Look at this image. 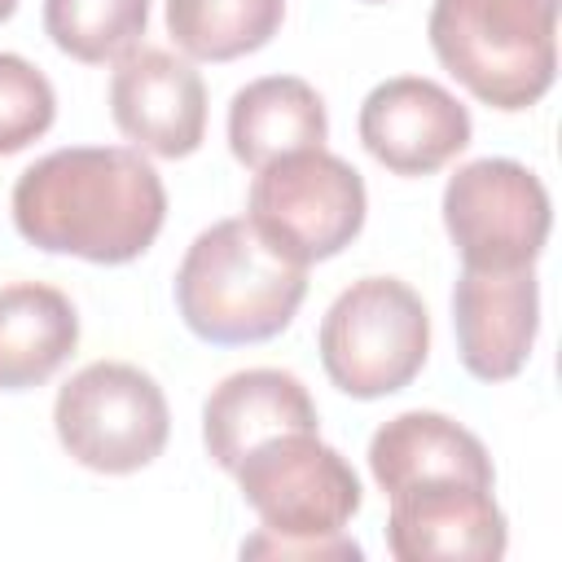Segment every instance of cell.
<instances>
[{
	"mask_svg": "<svg viewBox=\"0 0 562 562\" xmlns=\"http://www.w3.org/2000/svg\"><path fill=\"white\" fill-rule=\"evenodd\" d=\"M162 220V176L127 145L53 149L13 184V224L48 255L127 263L154 246Z\"/></svg>",
	"mask_w": 562,
	"mask_h": 562,
	"instance_id": "1",
	"label": "cell"
},
{
	"mask_svg": "<svg viewBox=\"0 0 562 562\" xmlns=\"http://www.w3.org/2000/svg\"><path fill=\"white\" fill-rule=\"evenodd\" d=\"M307 294V268L281 255L246 215L202 228L176 268L184 325L215 347L277 338Z\"/></svg>",
	"mask_w": 562,
	"mask_h": 562,
	"instance_id": "2",
	"label": "cell"
},
{
	"mask_svg": "<svg viewBox=\"0 0 562 562\" xmlns=\"http://www.w3.org/2000/svg\"><path fill=\"white\" fill-rule=\"evenodd\" d=\"M439 66L492 110L536 105L558 75V0H435Z\"/></svg>",
	"mask_w": 562,
	"mask_h": 562,
	"instance_id": "3",
	"label": "cell"
},
{
	"mask_svg": "<svg viewBox=\"0 0 562 562\" xmlns=\"http://www.w3.org/2000/svg\"><path fill=\"white\" fill-rule=\"evenodd\" d=\"M430 351V316L395 277L351 281L321 321V364L351 400L404 391Z\"/></svg>",
	"mask_w": 562,
	"mask_h": 562,
	"instance_id": "4",
	"label": "cell"
},
{
	"mask_svg": "<svg viewBox=\"0 0 562 562\" xmlns=\"http://www.w3.org/2000/svg\"><path fill=\"white\" fill-rule=\"evenodd\" d=\"M53 426L79 465L97 474H132L167 448L171 413L162 386L145 369L97 360L57 391Z\"/></svg>",
	"mask_w": 562,
	"mask_h": 562,
	"instance_id": "5",
	"label": "cell"
},
{
	"mask_svg": "<svg viewBox=\"0 0 562 562\" xmlns=\"http://www.w3.org/2000/svg\"><path fill=\"white\" fill-rule=\"evenodd\" d=\"M369 193L360 171L325 145L259 167L250 184V224L294 263L334 259L364 228Z\"/></svg>",
	"mask_w": 562,
	"mask_h": 562,
	"instance_id": "6",
	"label": "cell"
},
{
	"mask_svg": "<svg viewBox=\"0 0 562 562\" xmlns=\"http://www.w3.org/2000/svg\"><path fill=\"white\" fill-rule=\"evenodd\" d=\"M237 487L277 540L342 536L360 509V479L316 430H285L255 443L237 465Z\"/></svg>",
	"mask_w": 562,
	"mask_h": 562,
	"instance_id": "7",
	"label": "cell"
},
{
	"mask_svg": "<svg viewBox=\"0 0 562 562\" xmlns=\"http://www.w3.org/2000/svg\"><path fill=\"white\" fill-rule=\"evenodd\" d=\"M549 193L514 158H474L443 189V228L461 268H527L549 241Z\"/></svg>",
	"mask_w": 562,
	"mask_h": 562,
	"instance_id": "8",
	"label": "cell"
},
{
	"mask_svg": "<svg viewBox=\"0 0 562 562\" xmlns=\"http://www.w3.org/2000/svg\"><path fill=\"white\" fill-rule=\"evenodd\" d=\"M505 544L509 522L483 483L422 479L391 492L386 549L400 562H496Z\"/></svg>",
	"mask_w": 562,
	"mask_h": 562,
	"instance_id": "9",
	"label": "cell"
},
{
	"mask_svg": "<svg viewBox=\"0 0 562 562\" xmlns=\"http://www.w3.org/2000/svg\"><path fill=\"white\" fill-rule=\"evenodd\" d=\"M470 110L435 79H382L360 105L364 149L395 176H430L470 145Z\"/></svg>",
	"mask_w": 562,
	"mask_h": 562,
	"instance_id": "10",
	"label": "cell"
},
{
	"mask_svg": "<svg viewBox=\"0 0 562 562\" xmlns=\"http://www.w3.org/2000/svg\"><path fill=\"white\" fill-rule=\"evenodd\" d=\"M110 114L140 149L189 158L206 136V83L167 48H132L110 75Z\"/></svg>",
	"mask_w": 562,
	"mask_h": 562,
	"instance_id": "11",
	"label": "cell"
},
{
	"mask_svg": "<svg viewBox=\"0 0 562 562\" xmlns=\"http://www.w3.org/2000/svg\"><path fill=\"white\" fill-rule=\"evenodd\" d=\"M452 329L461 364L479 382L514 378L540 329L536 268H461L452 290Z\"/></svg>",
	"mask_w": 562,
	"mask_h": 562,
	"instance_id": "12",
	"label": "cell"
},
{
	"mask_svg": "<svg viewBox=\"0 0 562 562\" xmlns=\"http://www.w3.org/2000/svg\"><path fill=\"white\" fill-rule=\"evenodd\" d=\"M316 404L307 386L285 369L228 373L202 404V443L220 470L233 465L263 439L285 430H316Z\"/></svg>",
	"mask_w": 562,
	"mask_h": 562,
	"instance_id": "13",
	"label": "cell"
},
{
	"mask_svg": "<svg viewBox=\"0 0 562 562\" xmlns=\"http://www.w3.org/2000/svg\"><path fill=\"white\" fill-rule=\"evenodd\" d=\"M369 470L386 496L408 483H422V479H465V483H483V487L496 483L483 439L474 430H465L461 422H452L443 413H426V408L400 413L373 430Z\"/></svg>",
	"mask_w": 562,
	"mask_h": 562,
	"instance_id": "14",
	"label": "cell"
},
{
	"mask_svg": "<svg viewBox=\"0 0 562 562\" xmlns=\"http://www.w3.org/2000/svg\"><path fill=\"white\" fill-rule=\"evenodd\" d=\"M329 136L321 92L299 75H268L246 83L228 105V149L241 167L259 171L285 154L316 149Z\"/></svg>",
	"mask_w": 562,
	"mask_h": 562,
	"instance_id": "15",
	"label": "cell"
},
{
	"mask_svg": "<svg viewBox=\"0 0 562 562\" xmlns=\"http://www.w3.org/2000/svg\"><path fill=\"white\" fill-rule=\"evenodd\" d=\"M79 342L75 303L40 281L0 285V391L48 382Z\"/></svg>",
	"mask_w": 562,
	"mask_h": 562,
	"instance_id": "16",
	"label": "cell"
},
{
	"mask_svg": "<svg viewBox=\"0 0 562 562\" xmlns=\"http://www.w3.org/2000/svg\"><path fill=\"white\" fill-rule=\"evenodd\" d=\"M285 18V0H167L171 40L198 61H233L263 48Z\"/></svg>",
	"mask_w": 562,
	"mask_h": 562,
	"instance_id": "17",
	"label": "cell"
},
{
	"mask_svg": "<svg viewBox=\"0 0 562 562\" xmlns=\"http://www.w3.org/2000/svg\"><path fill=\"white\" fill-rule=\"evenodd\" d=\"M149 26V0H44L48 40L88 66L119 61Z\"/></svg>",
	"mask_w": 562,
	"mask_h": 562,
	"instance_id": "18",
	"label": "cell"
},
{
	"mask_svg": "<svg viewBox=\"0 0 562 562\" xmlns=\"http://www.w3.org/2000/svg\"><path fill=\"white\" fill-rule=\"evenodd\" d=\"M57 119V92L44 70L18 53H0V158L40 140Z\"/></svg>",
	"mask_w": 562,
	"mask_h": 562,
	"instance_id": "19",
	"label": "cell"
},
{
	"mask_svg": "<svg viewBox=\"0 0 562 562\" xmlns=\"http://www.w3.org/2000/svg\"><path fill=\"white\" fill-rule=\"evenodd\" d=\"M241 558H364V549L356 544V540H347V536H329V540H277V536H268L263 527L255 531V536H246L241 540Z\"/></svg>",
	"mask_w": 562,
	"mask_h": 562,
	"instance_id": "20",
	"label": "cell"
},
{
	"mask_svg": "<svg viewBox=\"0 0 562 562\" xmlns=\"http://www.w3.org/2000/svg\"><path fill=\"white\" fill-rule=\"evenodd\" d=\"M13 9H18V0H0V22L13 18Z\"/></svg>",
	"mask_w": 562,
	"mask_h": 562,
	"instance_id": "21",
	"label": "cell"
},
{
	"mask_svg": "<svg viewBox=\"0 0 562 562\" xmlns=\"http://www.w3.org/2000/svg\"><path fill=\"white\" fill-rule=\"evenodd\" d=\"M364 4H382V0H364Z\"/></svg>",
	"mask_w": 562,
	"mask_h": 562,
	"instance_id": "22",
	"label": "cell"
}]
</instances>
